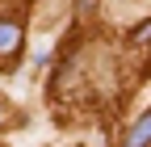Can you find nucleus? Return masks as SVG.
Wrapping results in <instances>:
<instances>
[{
	"label": "nucleus",
	"instance_id": "f03ea898",
	"mask_svg": "<svg viewBox=\"0 0 151 147\" xmlns=\"http://www.w3.org/2000/svg\"><path fill=\"white\" fill-rule=\"evenodd\" d=\"M147 143H151V114H143L134 122V130L126 135V147H147Z\"/></svg>",
	"mask_w": 151,
	"mask_h": 147
},
{
	"label": "nucleus",
	"instance_id": "f257e3e1",
	"mask_svg": "<svg viewBox=\"0 0 151 147\" xmlns=\"http://www.w3.org/2000/svg\"><path fill=\"white\" fill-rule=\"evenodd\" d=\"M17 50H21V25L17 21H0V55L13 59Z\"/></svg>",
	"mask_w": 151,
	"mask_h": 147
}]
</instances>
